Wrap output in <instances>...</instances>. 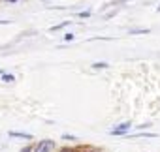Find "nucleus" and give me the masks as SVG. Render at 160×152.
<instances>
[{
	"instance_id": "1a4fd4ad",
	"label": "nucleus",
	"mask_w": 160,
	"mask_h": 152,
	"mask_svg": "<svg viewBox=\"0 0 160 152\" xmlns=\"http://www.w3.org/2000/svg\"><path fill=\"white\" fill-rule=\"evenodd\" d=\"M19 152H34V145L30 143V145H27V146H23Z\"/></svg>"
},
{
	"instance_id": "f257e3e1",
	"label": "nucleus",
	"mask_w": 160,
	"mask_h": 152,
	"mask_svg": "<svg viewBox=\"0 0 160 152\" xmlns=\"http://www.w3.org/2000/svg\"><path fill=\"white\" fill-rule=\"evenodd\" d=\"M57 148V143L53 139H43L34 145V152H53Z\"/></svg>"
},
{
	"instance_id": "ddd939ff",
	"label": "nucleus",
	"mask_w": 160,
	"mask_h": 152,
	"mask_svg": "<svg viewBox=\"0 0 160 152\" xmlns=\"http://www.w3.org/2000/svg\"><path fill=\"white\" fill-rule=\"evenodd\" d=\"M79 17H91V12H81V13H79Z\"/></svg>"
},
{
	"instance_id": "7ed1b4c3",
	"label": "nucleus",
	"mask_w": 160,
	"mask_h": 152,
	"mask_svg": "<svg viewBox=\"0 0 160 152\" xmlns=\"http://www.w3.org/2000/svg\"><path fill=\"white\" fill-rule=\"evenodd\" d=\"M75 152H102V148L89 146V145H81V146H75Z\"/></svg>"
},
{
	"instance_id": "f8f14e48",
	"label": "nucleus",
	"mask_w": 160,
	"mask_h": 152,
	"mask_svg": "<svg viewBox=\"0 0 160 152\" xmlns=\"http://www.w3.org/2000/svg\"><path fill=\"white\" fill-rule=\"evenodd\" d=\"M72 40H73V34H72V32H68V34L64 36V41H72Z\"/></svg>"
},
{
	"instance_id": "dca6fc26",
	"label": "nucleus",
	"mask_w": 160,
	"mask_h": 152,
	"mask_svg": "<svg viewBox=\"0 0 160 152\" xmlns=\"http://www.w3.org/2000/svg\"><path fill=\"white\" fill-rule=\"evenodd\" d=\"M158 12H160V6H158Z\"/></svg>"
},
{
	"instance_id": "6e6552de",
	"label": "nucleus",
	"mask_w": 160,
	"mask_h": 152,
	"mask_svg": "<svg viewBox=\"0 0 160 152\" xmlns=\"http://www.w3.org/2000/svg\"><path fill=\"white\" fill-rule=\"evenodd\" d=\"M92 68H94V69H104V68H108V64H106V62H94Z\"/></svg>"
},
{
	"instance_id": "39448f33",
	"label": "nucleus",
	"mask_w": 160,
	"mask_h": 152,
	"mask_svg": "<svg viewBox=\"0 0 160 152\" xmlns=\"http://www.w3.org/2000/svg\"><path fill=\"white\" fill-rule=\"evenodd\" d=\"M0 77H2L4 83H13V81H15V75H12V73H2Z\"/></svg>"
},
{
	"instance_id": "0eeeda50",
	"label": "nucleus",
	"mask_w": 160,
	"mask_h": 152,
	"mask_svg": "<svg viewBox=\"0 0 160 152\" xmlns=\"http://www.w3.org/2000/svg\"><path fill=\"white\" fill-rule=\"evenodd\" d=\"M130 34H149V28H136V30H130Z\"/></svg>"
},
{
	"instance_id": "4468645a",
	"label": "nucleus",
	"mask_w": 160,
	"mask_h": 152,
	"mask_svg": "<svg viewBox=\"0 0 160 152\" xmlns=\"http://www.w3.org/2000/svg\"><path fill=\"white\" fill-rule=\"evenodd\" d=\"M6 2H17V0H6Z\"/></svg>"
},
{
	"instance_id": "9d476101",
	"label": "nucleus",
	"mask_w": 160,
	"mask_h": 152,
	"mask_svg": "<svg viewBox=\"0 0 160 152\" xmlns=\"http://www.w3.org/2000/svg\"><path fill=\"white\" fill-rule=\"evenodd\" d=\"M62 139H66V141H77V139H75V135H68V133H64V135H62Z\"/></svg>"
},
{
	"instance_id": "20e7f679",
	"label": "nucleus",
	"mask_w": 160,
	"mask_h": 152,
	"mask_svg": "<svg viewBox=\"0 0 160 152\" xmlns=\"http://www.w3.org/2000/svg\"><path fill=\"white\" fill-rule=\"evenodd\" d=\"M8 135L10 137H17V139H28V141H32V135L30 133H23V131H10Z\"/></svg>"
},
{
	"instance_id": "f03ea898",
	"label": "nucleus",
	"mask_w": 160,
	"mask_h": 152,
	"mask_svg": "<svg viewBox=\"0 0 160 152\" xmlns=\"http://www.w3.org/2000/svg\"><path fill=\"white\" fill-rule=\"evenodd\" d=\"M130 128H132V124H130V122H122V124L115 126V128H113L109 133H111V135H124V133H126Z\"/></svg>"
},
{
	"instance_id": "2eb2a0df",
	"label": "nucleus",
	"mask_w": 160,
	"mask_h": 152,
	"mask_svg": "<svg viewBox=\"0 0 160 152\" xmlns=\"http://www.w3.org/2000/svg\"><path fill=\"white\" fill-rule=\"evenodd\" d=\"M2 73H4V69H0V75H2Z\"/></svg>"
},
{
	"instance_id": "9b49d317",
	"label": "nucleus",
	"mask_w": 160,
	"mask_h": 152,
	"mask_svg": "<svg viewBox=\"0 0 160 152\" xmlns=\"http://www.w3.org/2000/svg\"><path fill=\"white\" fill-rule=\"evenodd\" d=\"M60 152H75V146H66V148H60Z\"/></svg>"
},
{
	"instance_id": "423d86ee",
	"label": "nucleus",
	"mask_w": 160,
	"mask_h": 152,
	"mask_svg": "<svg viewBox=\"0 0 160 152\" xmlns=\"http://www.w3.org/2000/svg\"><path fill=\"white\" fill-rule=\"evenodd\" d=\"M68 25H70V21H64V23H60V25L51 26V30H60V28H64V26H68Z\"/></svg>"
}]
</instances>
